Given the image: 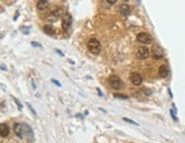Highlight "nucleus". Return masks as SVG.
Returning <instances> with one entry per match:
<instances>
[{
	"instance_id": "f257e3e1",
	"label": "nucleus",
	"mask_w": 185,
	"mask_h": 143,
	"mask_svg": "<svg viewBox=\"0 0 185 143\" xmlns=\"http://www.w3.org/2000/svg\"><path fill=\"white\" fill-rule=\"evenodd\" d=\"M88 49H89V51L91 52V53H93V55L100 53V51H101L100 42H99L97 39H94V38L90 39L88 42Z\"/></svg>"
},
{
	"instance_id": "f03ea898",
	"label": "nucleus",
	"mask_w": 185,
	"mask_h": 143,
	"mask_svg": "<svg viewBox=\"0 0 185 143\" xmlns=\"http://www.w3.org/2000/svg\"><path fill=\"white\" fill-rule=\"evenodd\" d=\"M61 16H63V9H61L60 7H55L53 10L47 15L45 18H47L48 22H51V23H53V22H56V20H59Z\"/></svg>"
},
{
	"instance_id": "7ed1b4c3",
	"label": "nucleus",
	"mask_w": 185,
	"mask_h": 143,
	"mask_svg": "<svg viewBox=\"0 0 185 143\" xmlns=\"http://www.w3.org/2000/svg\"><path fill=\"white\" fill-rule=\"evenodd\" d=\"M108 82H109V85L115 89V90H118L123 86V83H122V79L118 77L117 75H111L110 77L108 79Z\"/></svg>"
},
{
	"instance_id": "20e7f679",
	"label": "nucleus",
	"mask_w": 185,
	"mask_h": 143,
	"mask_svg": "<svg viewBox=\"0 0 185 143\" xmlns=\"http://www.w3.org/2000/svg\"><path fill=\"white\" fill-rule=\"evenodd\" d=\"M136 39L140 43H143V44H149V43H151V41H152L151 36H150L148 33H145V32L139 33L136 36Z\"/></svg>"
},
{
	"instance_id": "39448f33",
	"label": "nucleus",
	"mask_w": 185,
	"mask_h": 143,
	"mask_svg": "<svg viewBox=\"0 0 185 143\" xmlns=\"http://www.w3.org/2000/svg\"><path fill=\"white\" fill-rule=\"evenodd\" d=\"M129 79H131V82H132L134 85H136V86L141 85L142 81H143L142 76L140 75L139 73H132V74H131V76H129Z\"/></svg>"
},
{
	"instance_id": "423d86ee",
	"label": "nucleus",
	"mask_w": 185,
	"mask_h": 143,
	"mask_svg": "<svg viewBox=\"0 0 185 143\" xmlns=\"http://www.w3.org/2000/svg\"><path fill=\"white\" fill-rule=\"evenodd\" d=\"M136 56L139 59H145V58H148V56H149V49L147 47L139 48L136 52Z\"/></svg>"
},
{
	"instance_id": "0eeeda50",
	"label": "nucleus",
	"mask_w": 185,
	"mask_h": 143,
	"mask_svg": "<svg viewBox=\"0 0 185 143\" xmlns=\"http://www.w3.org/2000/svg\"><path fill=\"white\" fill-rule=\"evenodd\" d=\"M14 132L15 134L18 136V138H24V132H23V124H20V123H15L14 124Z\"/></svg>"
},
{
	"instance_id": "6e6552de",
	"label": "nucleus",
	"mask_w": 185,
	"mask_h": 143,
	"mask_svg": "<svg viewBox=\"0 0 185 143\" xmlns=\"http://www.w3.org/2000/svg\"><path fill=\"white\" fill-rule=\"evenodd\" d=\"M23 132H24V138H26L27 140L33 139V131L27 124H23Z\"/></svg>"
},
{
	"instance_id": "1a4fd4ad",
	"label": "nucleus",
	"mask_w": 185,
	"mask_h": 143,
	"mask_svg": "<svg viewBox=\"0 0 185 143\" xmlns=\"http://www.w3.org/2000/svg\"><path fill=\"white\" fill-rule=\"evenodd\" d=\"M151 55H152V57L154 58V59H160V58H162V50L160 49V47H158V46H156V47H153L152 51H151Z\"/></svg>"
},
{
	"instance_id": "9d476101",
	"label": "nucleus",
	"mask_w": 185,
	"mask_h": 143,
	"mask_svg": "<svg viewBox=\"0 0 185 143\" xmlns=\"http://www.w3.org/2000/svg\"><path fill=\"white\" fill-rule=\"evenodd\" d=\"M72 23V16L69 14H65L63 16V28L64 30H67L69 28V25Z\"/></svg>"
},
{
	"instance_id": "9b49d317",
	"label": "nucleus",
	"mask_w": 185,
	"mask_h": 143,
	"mask_svg": "<svg viewBox=\"0 0 185 143\" xmlns=\"http://www.w3.org/2000/svg\"><path fill=\"white\" fill-rule=\"evenodd\" d=\"M8 135H9V126L7 124L1 123L0 124V136L7 138Z\"/></svg>"
},
{
	"instance_id": "f8f14e48",
	"label": "nucleus",
	"mask_w": 185,
	"mask_h": 143,
	"mask_svg": "<svg viewBox=\"0 0 185 143\" xmlns=\"http://www.w3.org/2000/svg\"><path fill=\"white\" fill-rule=\"evenodd\" d=\"M119 14L122 16H129L131 14V7L129 5L126 4H123L119 6Z\"/></svg>"
},
{
	"instance_id": "ddd939ff",
	"label": "nucleus",
	"mask_w": 185,
	"mask_h": 143,
	"mask_svg": "<svg viewBox=\"0 0 185 143\" xmlns=\"http://www.w3.org/2000/svg\"><path fill=\"white\" fill-rule=\"evenodd\" d=\"M36 7L39 10H45L49 7V1L48 0H39L36 4Z\"/></svg>"
},
{
	"instance_id": "4468645a",
	"label": "nucleus",
	"mask_w": 185,
	"mask_h": 143,
	"mask_svg": "<svg viewBox=\"0 0 185 143\" xmlns=\"http://www.w3.org/2000/svg\"><path fill=\"white\" fill-rule=\"evenodd\" d=\"M43 31L45 32V34H48V35H55L56 34V30L53 28V25H44L43 28Z\"/></svg>"
},
{
	"instance_id": "2eb2a0df",
	"label": "nucleus",
	"mask_w": 185,
	"mask_h": 143,
	"mask_svg": "<svg viewBox=\"0 0 185 143\" xmlns=\"http://www.w3.org/2000/svg\"><path fill=\"white\" fill-rule=\"evenodd\" d=\"M158 73H159V76H160V77H166V76L168 75V67H167L166 65H162V66H160Z\"/></svg>"
},
{
	"instance_id": "dca6fc26",
	"label": "nucleus",
	"mask_w": 185,
	"mask_h": 143,
	"mask_svg": "<svg viewBox=\"0 0 185 143\" xmlns=\"http://www.w3.org/2000/svg\"><path fill=\"white\" fill-rule=\"evenodd\" d=\"M26 106L28 107V109H30V110L32 111L33 116H34V117H36V116H38V114H36V111L34 110V108L32 107V105H31V103H28V102H26Z\"/></svg>"
},
{
	"instance_id": "f3484780",
	"label": "nucleus",
	"mask_w": 185,
	"mask_h": 143,
	"mask_svg": "<svg viewBox=\"0 0 185 143\" xmlns=\"http://www.w3.org/2000/svg\"><path fill=\"white\" fill-rule=\"evenodd\" d=\"M114 97H115V98H118V99H129V97H127V95L121 94V93H115Z\"/></svg>"
},
{
	"instance_id": "a211bd4d",
	"label": "nucleus",
	"mask_w": 185,
	"mask_h": 143,
	"mask_svg": "<svg viewBox=\"0 0 185 143\" xmlns=\"http://www.w3.org/2000/svg\"><path fill=\"white\" fill-rule=\"evenodd\" d=\"M14 101H15V103L17 105V108H18V110H22V109H23V106H22V103L18 101V99H17V98H14Z\"/></svg>"
},
{
	"instance_id": "6ab92c4d",
	"label": "nucleus",
	"mask_w": 185,
	"mask_h": 143,
	"mask_svg": "<svg viewBox=\"0 0 185 143\" xmlns=\"http://www.w3.org/2000/svg\"><path fill=\"white\" fill-rule=\"evenodd\" d=\"M125 120V122H127V123H129V124H133V125H139V124L136 123V122H134V120H132V119H129V118H126V117H124L123 118Z\"/></svg>"
},
{
	"instance_id": "aec40b11",
	"label": "nucleus",
	"mask_w": 185,
	"mask_h": 143,
	"mask_svg": "<svg viewBox=\"0 0 185 143\" xmlns=\"http://www.w3.org/2000/svg\"><path fill=\"white\" fill-rule=\"evenodd\" d=\"M106 1H107L109 5H114V4H116L117 2V0H106Z\"/></svg>"
},
{
	"instance_id": "412c9836",
	"label": "nucleus",
	"mask_w": 185,
	"mask_h": 143,
	"mask_svg": "<svg viewBox=\"0 0 185 143\" xmlns=\"http://www.w3.org/2000/svg\"><path fill=\"white\" fill-rule=\"evenodd\" d=\"M32 46L33 47H41V44H39L38 42H32Z\"/></svg>"
},
{
	"instance_id": "4be33fe9",
	"label": "nucleus",
	"mask_w": 185,
	"mask_h": 143,
	"mask_svg": "<svg viewBox=\"0 0 185 143\" xmlns=\"http://www.w3.org/2000/svg\"><path fill=\"white\" fill-rule=\"evenodd\" d=\"M53 82L55 84H56V85H58V86H60V83H58V82H57V81H55V79H53Z\"/></svg>"
},
{
	"instance_id": "5701e85b",
	"label": "nucleus",
	"mask_w": 185,
	"mask_h": 143,
	"mask_svg": "<svg viewBox=\"0 0 185 143\" xmlns=\"http://www.w3.org/2000/svg\"><path fill=\"white\" fill-rule=\"evenodd\" d=\"M0 68H1V69H4V71H6V67H5V66H0Z\"/></svg>"
},
{
	"instance_id": "b1692460",
	"label": "nucleus",
	"mask_w": 185,
	"mask_h": 143,
	"mask_svg": "<svg viewBox=\"0 0 185 143\" xmlns=\"http://www.w3.org/2000/svg\"><path fill=\"white\" fill-rule=\"evenodd\" d=\"M123 1H129V0H123Z\"/></svg>"
},
{
	"instance_id": "393cba45",
	"label": "nucleus",
	"mask_w": 185,
	"mask_h": 143,
	"mask_svg": "<svg viewBox=\"0 0 185 143\" xmlns=\"http://www.w3.org/2000/svg\"><path fill=\"white\" fill-rule=\"evenodd\" d=\"M1 143H5V142H1Z\"/></svg>"
}]
</instances>
